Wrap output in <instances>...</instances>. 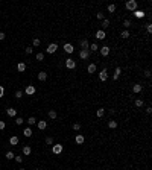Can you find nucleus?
<instances>
[{
  "label": "nucleus",
  "instance_id": "obj_11",
  "mask_svg": "<svg viewBox=\"0 0 152 170\" xmlns=\"http://www.w3.org/2000/svg\"><path fill=\"white\" fill-rule=\"evenodd\" d=\"M88 56H90V50H81L79 52V58H81V59H88Z\"/></svg>",
  "mask_w": 152,
  "mask_h": 170
},
{
  "label": "nucleus",
  "instance_id": "obj_21",
  "mask_svg": "<svg viewBox=\"0 0 152 170\" xmlns=\"http://www.w3.org/2000/svg\"><path fill=\"white\" fill-rule=\"evenodd\" d=\"M32 134H34V132H32L31 128H26L25 131H23V135H25V137H32Z\"/></svg>",
  "mask_w": 152,
  "mask_h": 170
},
{
  "label": "nucleus",
  "instance_id": "obj_18",
  "mask_svg": "<svg viewBox=\"0 0 152 170\" xmlns=\"http://www.w3.org/2000/svg\"><path fill=\"white\" fill-rule=\"evenodd\" d=\"M96 70H97V65H96V64H90L88 69H87L88 73H96Z\"/></svg>",
  "mask_w": 152,
  "mask_h": 170
},
{
  "label": "nucleus",
  "instance_id": "obj_38",
  "mask_svg": "<svg viewBox=\"0 0 152 170\" xmlns=\"http://www.w3.org/2000/svg\"><path fill=\"white\" fill-rule=\"evenodd\" d=\"M99 20H105V15H103V12H97V15H96Z\"/></svg>",
  "mask_w": 152,
  "mask_h": 170
},
{
  "label": "nucleus",
  "instance_id": "obj_48",
  "mask_svg": "<svg viewBox=\"0 0 152 170\" xmlns=\"http://www.w3.org/2000/svg\"><path fill=\"white\" fill-rule=\"evenodd\" d=\"M146 113H148V114L152 113V108H151V106H148V108H146Z\"/></svg>",
  "mask_w": 152,
  "mask_h": 170
},
{
  "label": "nucleus",
  "instance_id": "obj_43",
  "mask_svg": "<svg viewBox=\"0 0 152 170\" xmlns=\"http://www.w3.org/2000/svg\"><path fill=\"white\" fill-rule=\"evenodd\" d=\"M73 129H75V131H79V129H81V123H75V125H73Z\"/></svg>",
  "mask_w": 152,
  "mask_h": 170
},
{
  "label": "nucleus",
  "instance_id": "obj_15",
  "mask_svg": "<svg viewBox=\"0 0 152 170\" xmlns=\"http://www.w3.org/2000/svg\"><path fill=\"white\" fill-rule=\"evenodd\" d=\"M6 114L9 115V117H15V115H17V109H14V108H8V109H6Z\"/></svg>",
  "mask_w": 152,
  "mask_h": 170
},
{
  "label": "nucleus",
  "instance_id": "obj_42",
  "mask_svg": "<svg viewBox=\"0 0 152 170\" xmlns=\"http://www.w3.org/2000/svg\"><path fill=\"white\" fill-rule=\"evenodd\" d=\"M25 52L27 53V55H31V53L34 52V49H32V47H26V49H25Z\"/></svg>",
  "mask_w": 152,
  "mask_h": 170
},
{
  "label": "nucleus",
  "instance_id": "obj_39",
  "mask_svg": "<svg viewBox=\"0 0 152 170\" xmlns=\"http://www.w3.org/2000/svg\"><path fill=\"white\" fill-rule=\"evenodd\" d=\"M123 26H125V27H126V31H128V27L131 26V21H129V20H125V21H123Z\"/></svg>",
  "mask_w": 152,
  "mask_h": 170
},
{
  "label": "nucleus",
  "instance_id": "obj_3",
  "mask_svg": "<svg viewBox=\"0 0 152 170\" xmlns=\"http://www.w3.org/2000/svg\"><path fill=\"white\" fill-rule=\"evenodd\" d=\"M63 149H64V146H63V144H59V143H58V144H55V146H53V147H52V152H53L55 155H59L61 152H63Z\"/></svg>",
  "mask_w": 152,
  "mask_h": 170
},
{
  "label": "nucleus",
  "instance_id": "obj_26",
  "mask_svg": "<svg viewBox=\"0 0 152 170\" xmlns=\"http://www.w3.org/2000/svg\"><path fill=\"white\" fill-rule=\"evenodd\" d=\"M88 50H90V52H96V50H99V46L96 44V43H93V44H90Z\"/></svg>",
  "mask_w": 152,
  "mask_h": 170
},
{
  "label": "nucleus",
  "instance_id": "obj_36",
  "mask_svg": "<svg viewBox=\"0 0 152 170\" xmlns=\"http://www.w3.org/2000/svg\"><path fill=\"white\" fill-rule=\"evenodd\" d=\"M41 44V41H40V38H34V47H38Z\"/></svg>",
  "mask_w": 152,
  "mask_h": 170
},
{
  "label": "nucleus",
  "instance_id": "obj_25",
  "mask_svg": "<svg viewBox=\"0 0 152 170\" xmlns=\"http://www.w3.org/2000/svg\"><path fill=\"white\" fill-rule=\"evenodd\" d=\"M96 115H97L99 119H101V117H103V115H105V109H103V108H99V109L96 111Z\"/></svg>",
  "mask_w": 152,
  "mask_h": 170
},
{
  "label": "nucleus",
  "instance_id": "obj_23",
  "mask_svg": "<svg viewBox=\"0 0 152 170\" xmlns=\"http://www.w3.org/2000/svg\"><path fill=\"white\" fill-rule=\"evenodd\" d=\"M108 126H110L111 129H116L117 126H119V123H117L116 120H110V121H108Z\"/></svg>",
  "mask_w": 152,
  "mask_h": 170
},
{
  "label": "nucleus",
  "instance_id": "obj_4",
  "mask_svg": "<svg viewBox=\"0 0 152 170\" xmlns=\"http://www.w3.org/2000/svg\"><path fill=\"white\" fill-rule=\"evenodd\" d=\"M65 67H67V69H70V70L76 69V61H73L72 58H69V59H65Z\"/></svg>",
  "mask_w": 152,
  "mask_h": 170
},
{
  "label": "nucleus",
  "instance_id": "obj_17",
  "mask_svg": "<svg viewBox=\"0 0 152 170\" xmlns=\"http://www.w3.org/2000/svg\"><path fill=\"white\" fill-rule=\"evenodd\" d=\"M9 143H11L12 146H17L18 144V137H17V135H12V137L9 138Z\"/></svg>",
  "mask_w": 152,
  "mask_h": 170
},
{
  "label": "nucleus",
  "instance_id": "obj_5",
  "mask_svg": "<svg viewBox=\"0 0 152 170\" xmlns=\"http://www.w3.org/2000/svg\"><path fill=\"white\" fill-rule=\"evenodd\" d=\"M35 91H37V88H35L34 85H27L26 90H25V93H26L27 96H32V94H35Z\"/></svg>",
  "mask_w": 152,
  "mask_h": 170
},
{
  "label": "nucleus",
  "instance_id": "obj_33",
  "mask_svg": "<svg viewBox=\"0 0 152 170\" xmlns=\"http://www.w3.org/2000/svg\"><path fill=\"white\" fill-rule=\"evenodd\" d=\"M21 97H23V91L21 90H17L15 91V99H21Z\"/></svg>",
  "mask_w": 152,
  "mask_h": 170
},
{
  "label": "nucleus",
  "instance_id": "obj_20",
  "mask_svg": "<svg viewBox=\"0 0 152 170\" xmlns=\"http://www.w3.org/2000/svg\"><path fill=\"white\" fill-rule=\"evenodd\" d=\"M141 90H143V87H141L140 84H135L134 87H132V91H134V93H140Z\"/></svg>",
  "mask_w": 152,
  "mask_h": 170
},
{
  "label": "nucleus",
  "instance_id": "obj_1",
  "mask_svg": "<svg viewBox=\"0 0 152 170\" xmlns=\"http://www.w3.org/2000/svg\"><path fill=\"white\" fill-rule=\"evenodd\" d=\"M125 6H126V9H128V11L134 12L135 9H137V2H135V0H128V2L125 3Z\"/></svg>",
  "mask_w": 152,
  "mask_h": 170
},
{
  "label": "nucleus",
  "instance_id": "obj_8",
  "mask_svg": "<svg viewBox=\"0 0 152 170\" xmlns=\"http://www.w3.org/2000/svg\"><path fill=\"white\" fill-rule=\"evenodd\" d=\"M56 50H58V44H56V43H52V44H49V47H47V53H55Z\"/></svg>",
  "mask_w": 152,
  "mask_h": 170
},
{
  "label": "nucleus",
  "instance_id": "obj_29",
  "mask_svg": "<svg viewBox=\"0 0 152 170\" xmlns=\"http://www.w3.org/2000/svg\"><path fill=\"white\" fill-rule=\"evenodd\" d=\"M116 9H117V6H116V5H114V3H111L110 5V6H108V12H116Z\"/></svg>",
  "mask_w": 152,
  "mask_h": 170
},
{
  "label": "nucleus",
  "instance_id": "obj_45",
  "mask_svg": "<svg viewBox=\"0 0 152 170\" xmlns=\"http://www.w3.org/2000/svg\"><path fill=\"white\" fill-rule=\"evenodd\" d=\"M14 159H15L17 163H21V161H23V158H21V157H14Z\"/></svg>",
  "mask_w": 152,
  "mask_h": 170
},
{
  "label": "nucleus",
  "instance_id": "obj_31",
  "mask_svg": "<svg viewBox=\"0 0 152 170\" xmlns=\"http://www.w3.org/2000/svg\"><path fill=\"white\" fill-rule=\"evenodd\" d=\"M5 157H6L8 159H12L14 157H15V155H14V152H12V150H8V152H6V155H5Z\"/></svg>",
  "mask_w": 152,
  "mask_h": 170
},
{
  "label": "nucleus",
  "instance_id": "obj_7",
  "mask_svg": "<svg viewBox=\"0 0 152 170\" xmlns=\"http://www.w3.org/2000/svg\"><path fill=\"white\" fill-rule=\"evenodd\" d=\"M37 126H38V129L44 131V129L47 128V121H46V120H37Z\"/></svg>",
  "mask_w": 152,
  "mask_h": 170
},
{
  "label": "nucleus",
  "instance_id": "obj_47",
  "mask_svg": "<svg viewBox=\"0 0 152 170\" xmlns=\"http://www.w3.org/2000/svg\"><path fill=\"white\" fill-rule=\"evenodd\" d=\"M3 93H5V88H3V87H2V85H0V97H2V96H3Z\"/></svg>",
  "mask_w": 152,
  "mask_h": 170
},
{
  "label": "nucleus",
  "instance_id": "obj_49",
  "mask_svg": "<svg viewBox=\"0 0 152 170\" xmlns=\"http://www.w3.org/2000/svg\"><path fill=\"white\" fill-rule=\"evenodd\" d=\"M2 40H5V33H3V32H0V41H2Z\"/></svg>",
  "mask_w": 152,
  "mask_h": 170
},
{
  "label": "nucleus",
  "instance_id": "obj_24",
  "mask_svg": "<svg viewBox=\"0 0 152 170\" xmlns=\"http://www.w3.org/2000/svg\"><path fill=\"white\" fill-rule=\"evenodd\" d=\"M120 37L126 40V38H129V37H131V33H129V31H126V29H125V31H122V32H120Z\"/></svg>",
  "mask_w": 152,
  "mask_h": 170
},
{
  "label": "nucleus",
  "instance_id": "obj_14",
  "mask_svg": "<svg viewBox=\"0 0 152 170\" xmlns=\"http://www.w3.org/2000/svg\"><path fill=\"white\" fill-rule=\"evenodd\" d=\"M120 73H122V69H120V67H117V69L114 70V75H113V79H114V81H117V79H119V76H120Z\"/></svg>",
  "mask_w": 152,
  "mask_h": 170
},
{
  "label": "nucleus",
  "instance_id": "obj_51",
  "mask_svg": "<svg viewBox=\"0 0 152 170\" xmlns=\"http://www.w3.org/2000/svg\"><path fill=\"white\" fill-rule=\"evenodd\" d=\"M69 170H70V169H69Z\"/></svg>",
  "mask_w": 152,
  "mask_h": 170
},
{
  "label": "nucleus",
  "instance_id": "obj_6",
  "mask_svg": "<svg viewBox=\"0 0 152 170\" xmlns=\"http://www.w3.org/2000/svg\"><path fill=\"white\" fill-rule=\"evenodd\" d=\"M99 79H101L102 82H105V81L108 79V71H107V69L101 70V73H99Z\"/></svg>",
  "mask_w": 152,
  "mask_h": 170
},
{
  "label": "nucleus",
  "instance_id": "obj_32",
  "mask_svg": "<svg viewBox=\"0 0 152 170\" xmlns=\"http://www.w3.org/2000/svg\"><path fill=\"white\" fill-rule=\"evenodd\" d=\"M56 115H58V114H56L55 109H50V111H49V117H50V119H56Z\"/></svg>",
  "mask_w": 152,
  "mask_h": 170
},
{
  "label": "nucleus",
  "instance_id": "obj_50",
  "mask_svg": "<svg viewBox=\"0 0 152 170\" xmlns=\"http://www.w3.org/2000/svg\"><path fill=\"white\" fill-rule=\"evenodd\" d=\"M20 170H25V169H20Z\"/></svg>",
  "mask_w": 152,
  "mask_h": 170
},
{
  "label": "nucleus",
  "instance_id": "obj_41",
  "mask_svg": "<svg viewBox=\"0 0 152 170\" xmlns=\"http://www.w3.org/2000/svg\"><path fill=\"white\" fill-rule=\"evenodd\" d=\"M146 31H148V33H151V32H152V24H151V23L146 24Z\"/></svg>",
  "mask_w": 152,
  "mask_h": 170
},
{
  "label": "nucleus",
  "instance_id": "obj_44",
  "mask_svg": "<svg viewBox=\"0 0 152 170\" xmlns=\"http://www.w3.org/2000/svg\"><path fill=\"white\" fill-rule=\"evenodd\" d=\"M5 128H6V123H5V121H0V131H3Z\"/></svg>",
  "mask_w": 152,
  "mask_h": 170
},
{
  "label": "nucleus",
  "instance_id": "obj_28",
  "mask_svg": "<svg viewBox=\"0 0 152 170\" xmlns=\"http://www.w3.org/2000/svg\"><path fill=\"white\" fill-rule=\"evenodd\" d=\"M31 152H32V149L29 147V146H25V147H23V153L25 155H31Z\"/></svg>",
  "mask_w": 152,
  "mask_h": 170
},
{
  "label": "nucleus",
  "instance_id": "obj_40",
  "mask_svg": "<svg viewBox=\"0 0 152 170\" xmlns=\"http://www.w3.org/2000/svg\"><path fill=\"white\" fill-rule=\"evenodd\" d=\"M53 143V138L52 137H46V144H52Z\"/></svg>",
  "mask_w": 152,
  "mask_h": 170
},
{
  "label": "nucleus",
  "instance_id": "obj_30",
  "mask_svg": "<svg viewBox=\"0 0 152 170\" xmlns=\"http://www.w3.org/2000/svg\"><path fill=\"white\" fill-rule=\"evenodd\" d=\"M134 105L137 106V108H141V106H143V100H141V99H137V100L134 102Z\"/></svg>",
  "mask_w": 152,
  "mask_h": 170
},
{
  "label": "nucleus",
  "instance_id": "obj_52",
  "mask_svg": "<svg viewBox=\"0 0 152 170\" xmlns=\"http://www.w3.org/2000/svg\"><path fill=\"white\" fill-rule=\"evenodd\" d=\"M37 170H38V169H37Z\"/></svg>",
  "mask_w": 152,
  "mask_h": 170
},
{
  "label": "nucleus",
  "instance_id": "obj_16",
  "mask_svg": "<svg viewBox=\"0 0 152 170\" xmlns=\"http://www.w3.org/2000/svg\"><path fill=\"white\" fill-rule=\"evenodd\" d=\"M134 15H135L137 18H143V17H145V12L141 11V9H135V11H134Z\"/></svg>",
  "mask_w": 152,
  "mask_h": 170
},
{
  "label": "nucleus",
  "instance_id": "obj_10",
  "mask_svg": "<svg viewBox=\"0 0 152 170\" xmlns=\"http://www.w3.org/2000/svg\"><path fill=\"white\" fill-rule=\"evenodd\" d=\"M96 38H97V40H105V38H107V32L102 31V29H101V31H97L96 32Z\"/></svg>",
  "mask_w": 152,
  "mask_h": 170
},
{
  "label": "nucleus",
  "instance_id": "obj_35",
  "mask_svg": "<svg viewBox=\"0 0 152 170\" xmlns=\"http://www.w3.org/2000/svg\"><path fill=\"white\" fill-rule=\"evenodd\" d=\"M23 121H25V120H23L21 117H17V119H15V125H18V126H21V125H23Z\"/></svg>",
  "mask_w": 152,
  "mask_h": 170
},
{
  "label": "nucleus",
  "instance_id": "obj_9",
  "mask_svg": "<svg viewBox=\"0 0 152 170\" xmlns=\"http://www.w3.org/2000/svg\"><path fill=\"white\" fill-rule=\"evenodd\" d=\"M64 52H65V53H70V55H72V53L75 52V47L70 44V43H67V44H64Z\"/></svg>",
  "mask_w": 152,
  "mask_h": 170
},
{
  "label": "nucleus",
  "instance_id": "obj_12",
  "mask_svg": "<svg viewBox=\"0 0 152 170\" xmlns=\"http://www.w3.org/2000/svg\"><path fill=\"white\" fill-rule=\"evenodd\" d=\"M75 141H76V144H82L85 141V137L82 134H78V135H76V138H75Z\"/></svg>",
  "mask_w": 152,
  "mask_h": 170
},
{
  "label": "nucleus",
  "instance_id": "obj_34",
  "mask_svg": "<svg viewBox=\"0 0 152 170\" xmlns=\"http://www.w3.org/2000/svg\"><path fill=\"white\" fill-rule=\"evenodd\" d=\"M27 123H29L31 126L35 125V123H37V119H35V117H29V119H27Z\"/></svg>",
  "mask_w": 152,
  "mask_h": 170
},
{
  "label": "nucleus",
  "instance_id": "obj_13",
  "mask_svg": "<svg viewBox=\"0 0 152 170\" xmlns=\"http://www.w3.org/2000/svg\"><path fill=\"white\" fill-rule=\"evenodd\" d=\"M88 47H90V43L87 40H82L81 41V50H88Z\"/></svg>",
  "mask_w": 152,
  "mask_h": 170
},
{
  "label": "nucleus",
  "instance_id": "obj_2",
  "mask_svg": "<svg viewBox=\"0 0 152 170\" xmlns=\"http://www.w3.org/2000/svg\"><path fill=\"white\" fill-rule=\"evenodd\" d=\"M99 52H101L102 56H108V55H110V52H111V49L108 46H102V47H99Z\"/></svg>",
  "mask_w": 152,
  "mask_h": 170
},
{
  "label": "nucleus",
  "instance_id": "obj_22",
  "mask_svg": "<svg viewBox=\"0 0 152 170\" xmlns=\"http://www.w3.org/2000/svg\"><path fill=\"white\" fill-rule=\"evenodd\" d=\"M17 70L20 71V73H23V71L26 70V64H25V62H20V64L17 65Z\"/></svg>",
  "mask_w": 152,
  "mask_h": 170
},
{
  "label": "nucleus",
  "instance_id": "obj_27",
  "mask_svg": "<svg viewBox=\"0 0 152 170\" xmlns=\"http://www.w3.org/2000/svg\"><path fill=\"white\" fill-rule=\"evenodd\" d=\"M108 26H110V20H108V18H105V20H102V31H103V29H107Z\"/></svg>",
  "mask_w": 152,
  "mask_h": 170
},
{
  "label": "nucleus",
  "instance_id": "obj_46",
  "mask_svg": "<svg viewBox=\"0 0 152 170\" xmlns=\"http://www.w3.org/2000/svg\"><path fill=\"white\" fill-rule=\"evenodd\" d=\"M145 76H146V77H151V70H149V69L145 71Z\"/></svg>",
  "mask_w": 152,
  "mask_h": 170
},
{
  "label": "nucleus",
  "instance_id": "obj_19",
  "mask_svg": "<svg viewBox=\"0 0 152 170\" xmlns=\"http://www.w3.org/2000/svg\"><path fill=\"white\" fill-rule=\"evenodd\" d=\"M38 79H40V81H46L47 79V73L46 71H40V73H38Z\"/></svg>",
  "mask_w": 152,
  "mask_h": 170
},
{
  "label": "nucleus",
  "instance_id": "obj_37",
  "mask_svg": "<svg viewBox=\"0 0 152 170\" xmlns=\"http://www.w3.org/2000/svg\"><path fill=\"white\" fill-rule=\"evenodd\" d=\"M44 59V53H37V61H43Z\"/></svg>",
  "mask_w": 152,
  "mask_h": 170
}]
</instances>
